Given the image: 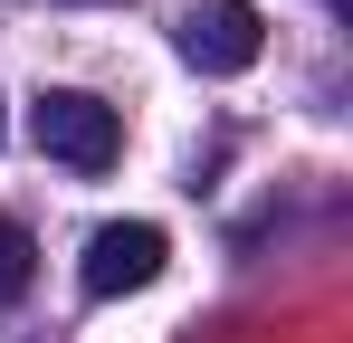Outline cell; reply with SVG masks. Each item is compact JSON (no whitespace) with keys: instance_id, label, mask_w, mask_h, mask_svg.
<instances>
[{"instance_id":"7a4b0ae2","label":"cell","mask_w":353,"mask_h":343,"mask_svg":"<svg viewBox=\"0 0 353 343\" xmlns=\"http://www.w3.org/2000/svg\"><path fill=\"white\" fill-rule=\"evenodd\" d=\"M268 48V19L248 10V0H201V10H181V57L201 67V76H248Z\"/></svg>"},{"instance_id":"6da1fadb","label":"cell","mask_w":353,"mask_h":343,"mask_svg":"<svg viewBox=\"0 0 353 343\" xmlns=\"http://www.w3.org/2000/svg\"><path fill=\"white\" fill-rule=\"evenodd\" d=\"M29 134H39V153L67 163V172H105L124 153L115 105H105V96H77V86H48V96L29 105Z\"/></svg>"},{"instance_id":"3957f363","label":"cell","mask_w":353,"mask_h":343,"mask_svg":"<svg viewBox=\"0 0 353 343\" xmlns=\"http://www.w3.org/2000/svg\"><path fill=\"white\" fill-rule=\"evenodd\" d=\"M163 258H172V238H163L153 220H115V229H96V238H86V267H77V277H86V295L105 305V295L153 286V277H163Z\"/></svg>"},{"instance_id":"277c9868","label":"cell","mask_w":353,"mask_h":343,"mask_svg":"<svg viewBox=\"0 0 353 343\" xmlns=\"http://www.w3.org/2000/svg\"><path fill=\"white\" fill-rule=\"evenodd\" d=\"M19 286H29V229H19V220H0V305H10Z\"/></svg>"}]
</instances>
